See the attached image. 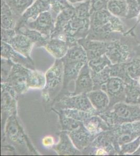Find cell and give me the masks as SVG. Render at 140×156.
Listing matches in <instances>:
<instances>
[{
    "label": "cell",
    "instance_id": "obj_1",
    "mask_svg": "<svg viewBox=\"0 0 140 156\" xmlns=\"http://www.w3.org/2000/svg\"><path fill=\"white\" fill-rule=\"evenodd\" d=\"M111 126L140 121V106L121 101L112 106V110L102 115Z\"/></svg>",
    "mask_w": 140,
    "mask_h": 156
},
{
    "label": "cell",
    "instance_id": "obj_2",
    "mask_svg": "<svg viewBox=\"0 0 140 156\" xmlns=\"http://www.w3.org/2000/svg\"><path fill=\"white\" fill-rule=\"evenodd\" d=\"M110 135L115 148H118L120 151L122 146L140 137V121L114 126Z\"/></svg>",
    "mask_w": 140,
    "mask_h": 156
},
{
    "label": "cell",
    "instance_id": "obj_3",
    "mask_svg": "<svg viewBox=\"0 0 140 156\" xmlns=\"http://www.w3.org/2000/svg\"><path fill=\"white\" fill-rule=\"evenodd\" d=\"M126 84L121 78L110 76L106 83L101 87L100 90L105 91L110 99L109 107L121 101H125Z\"/></svg>",
    "mask_w": 140,
    "mask_h": 156
},
{
    "label": "cell",
    "instance_id": "obj_4",
    "mask_svg": "<svg viewBox=\"0 0 140 156\" xmlns=\"http://www.w3.org/2000/svg\"><path fill=\"white\" fill-rule=\"evenodd\" d=\"M24 67L21 64L14 65L6 79V81L17 93H22L28 87L27 81L31 71Z\"/></svg>",
    "mask_w": 140,
    "mask_h": 156
},
{
    "label": "cell",
    "instance_id": "obj_5",
    "mask_svg": "<svg viewBox=\"0 0 140 156\" xmlns=\"http://www.w3.org/2000/svg\"><path fill=\"white\" fill-rule=\"evenodd\" d=\"M90 28V18L81 19L75 16L64 27L63 32L66 37L78 40L85 38Z\"/></svg>",
    "mask_w": 140,
    "mask_h": 156
},
{
    "label": "cell",
    "instance_id": "obj_6",
    "mask_svg": "<svg viewBox=\"0 0 140 156\" xmlns=\"http://www.w3.org/2000/svg\"><path fill=\"white\" fill-rule=\"evenodd\" d=\"M56 107L63 109H78L94 114L96 112L86 94H80L69 98H63L57 104Z\"/></svg>",
    "mask_w": 140,
    "mask_h": 156
},
{
    "label": "cell",
    "instance_id": "obj_7",
    "mask_svg": "<svg viewBox=\"0 0 140 156\" xmlns=\"http://www.w3.org/2000/svg\"><path fill=\"white\" fill-rule=\"evenodd\" d=\"M55 20L51 12L47 11L43 12L33 21L27 23L26 26L28 28L39 31L45 36H51L55 29Z\"/></svg>",
    "mask_w": 140,
    "mask_h": 156
},
{
    "label": "cell",
    "instance_id": "obj_8",
    "mask_svg": "<svg viewBox=\"0 0 140 156\" xmlns=\"http://www.w3.org/2000/svg\"><path fill=\"white\" fill-rule=\"evenodd\" d=\"M64 78V65L61 60H57L55 64L46 75L45 90L49 92L56 91L60 87Z\"/></svg>",
    "mask_w": 140,
    "mask_h": 156
},
{
    "label": "cell",
    "instance_id": "obj_9",
    "mask_svg": "<svg viewBox=\"0 0 140 156\" xmlns=\"http://www.w3.org/2000/svg\"><path fill=\"white\" fill-rule=\"evenodd\" d=\"M94 84L91 76V70L88 62L85 64L80 71L76 79L75 89L71 96L82 94H87L93 90Z\"/></svg>",
    "mask_w": 140,
    "mask_h": 156
},
{
    "label": "cell",
    "instance_id": "obj_10",
    "mask_svg": "<svg viewBox=\"0 0 140 156\" xmlns=\"http://www.w3.org/2000/svg\"><path fill=\"white\" fill-rule=\"evenodd\" d=\"M50 0H36L23 14L20 25L30 20L33 21L40 14L50 10Z\"/></svg>",
    "mask_w": 140,
    "mask_h": 156
},
{
    "label": "cell",
    "instance_id": "obj_11",
    "mask_svg": "<svg viewBox=\"0 0 140 156\" xmlns=\"http://www.w3.org/2000/svg\"><path fill=\"white\" fill-rule=\"evenodd\" d=\"M86 95L96 111L103 112L109 107V98L108 94L102 90H92L87 93Z\"/></svg>",
    "mask_w": 140,
    "mask_h": 156
},
{
    "label": "cell",
    "instance_id": "obj_12",
    "mask_svg": "<svg viewBox=\"0 0 140 156\" xmlns=\"http://www.w3.org/2000/svg\"><path fill=\"white\" fill-rule=\"evenodd\" d=\"M8 43L15 51L26 57H28L33 42L25 35L17 34Z\"/></svg>",
    "mask_w": 140,
    "mask_h": 156
},
{
    "label": "cell",
    "instance_id": "obj_13",
    "mask_svg": "<svg viewBox=\"0 0 140 156\" xmlns=\"http://www.w3.org/2000/svg\"><path fill=\"white\" fill-rule=\"evenodd\" d=\"M64 65L63 87H66L69 82L76 80L80 71L85 65L81 62H62Z\"/></svg>",
    "mask_w": 140,
    "mask_h": 156
},
{
    "label": "cell",
    "instance_id": "obj_14",
    "mask_svg": "<svg viewBox=\"0 0 140 156\" xmlns=\"http://www.w3.org/2000/svg\"><path fill=\"white\" fill-rule=\"evenodd\" d=\"M69 45L66 41L54 37L48 41L46 48L48 51L57 58H62L67 53Z\"/></svg>",
    "mask_w": 140,
    "mask_h": 156
},
{
    "label": "cell",
    "instance_id": "obj_15",
    "mask_svg": "<svg viewBox=\"0 0 140 156\" xmlns=\"http://www.w3.org/2000/svg\"><path fill=\"white\" fill-rule=\"evenodd\" d=\"M1 56L3 58L12 59L15 62L23 65L25 67H31L30 62L23 57V55L17 53L14 48L7 43L1 42Z\"/></svg>",
    "mask_w": 140,
    "mask_h": 156
},
{
    "label": "cell",
    "instance_id": "obj_16",
    "mask_svg": "<svg viewBox=\"0 0 140 156\" xmlns=\"http://www.w3.org/2000/svg\"><path fill=\"white\" fill-rule=\"evenodd\" d=\"M91 133L85 127H83L71 132L69 136L75 147L78 149H82L91 142L92 139Z\"/></svg>",
    "mask_w": 140,
    "mask_h": 156
},
{
    "label": "cell",
    "instance_id": "obj_17",
    "mask_svg": "<svg viewBox=\"0 0 140 156\" xmlns=\"http://www.w3.org/2000/svg\"><path fill=\"white\" fill-rule=\"evenodd\" d=\"M61 60L62 62H81L85 64L89 60L86 51L78 43L70 47L67 53Z\"/></svg>",
    "mask_w": 140,
    "mask_h": 156
},
{
    "label": "cell",
    "instance_id": "obj_18",
    "mask_svg": "<svg viewBox=\"0 0 140 156\" xmlns=\"http://www.w3.org/2000/svg\"><path fill=\"white\" fill-rule=\"evenodd\" d=\"M13 13L5 1L2 0L1 27L4 29H13L15 26Z\"/></svg>",
    "mask_w": 140,
    "mask_h": 156
},
{
    "label": "cell",
    "instance_id": "obj_19",
    "mask_svg": "<svg viewBox=\"0 0 140 156\" xmlns=\"http://www.w3.org/2000/svg\"><path fill=\"white\" fill-rule=\"evenodd\" d=\"M34 0H5L15 16H21L32 5Z\"/></svg>",
    "mask_w": 140,
    "mask_h": 156
},
{
    "label": "cell",
    "instance_id": "obj_20",
    "mask_svg": "<svg viewBox=\"0 0 140 156\" xmlns=\"http://www.w3.org/2000/svg\"><path fill=\"white\" fill-rule=\"evenodd\" d=\"M17 31L18 34H22L26 36L33 42H39L46 45L48 42V41H47L46 36H44L38 31L28 28L25 25L17 26Z\"/></svg>",
    "mask_w": 140,
    "mask_h": 156
},
{
    "label": "cell",
    "instance_id": "obj_21",
    "mask_svg": "<svg viewBox=\"0 0 140 156\" xmlns=\"http://www.w3.org/2000/svg\"><path fill=\"white\" fill-rule=\"evenodd\" d=\"M124 67L126 77L125 83H128L131 80H136L140 77V60H134L128 64H123Z\"/></svg>",
    "mask_w": 140,
    "mask_h": 156
},
{
    "label": "cell",
    "instance_id": "obj_22",
    "mask_svg": "<svg viewBox=\"0 0 140 156\" xmlns=\"http://www.w3.org/2000/svg\"><path fill=\"white\" fill-rule=\"evenodd\" d=\"M84 121V127L89 132H97L100 129H108V125L97 116H91Z\"/></svg>",
    "mask_w": 140,
    "mask_h": 156
},
{
    "label": "cell",
    "instance_id": "obj_23",
    "mask_svg": "<svg viewBox=\"0 0 140 156\" xmlns=\"http://www.w3.org/2000/svg\"><path fill=\"white\" fill-rule=\"evenodd\" d=\"M110 60L104 54L100 57L89 60L88 65L91 71L98 73L107 66H110Z\"/></svg>",
    "mask_w": 140,
    "mask_h": 156
},
{
    "label": "cell",
    "instance_id": "obj_24",
    "mask_svg": "<svg viewBox=\"0 0 140 156\" xmlns=\"http://www.w3.org/2000/svg\"><path fill=\"white\" fill-rule=\"evenodd\" d=\"M60 115L61 122L63 130L72 132L84 127L83 124L80 121L76 120L73 118L66 117L62 114H61Z\"/></svg>",
    "mask_w": 140,
    "mask_h": 156
},
{
    "label": "cell",
    "instance_id": "obj_25",
    "mask_svg": "<svg viewBox=\"0 0 140 156\" xmlns=\"http://www.w3.org/2000/svg\"><path fill=\"white\" fill-rule=\"evenodd\" d=\"M46 83L44 74L37 71H31L28 79V87L32 88H42Z\"/></svg>",
    "mask_w": 140,
    "mask_h": 156
},
{
    "label": "cell",
    "instance_id": "obj_26",
    "mask_svg": "<svg viewBox=\"0 0 140 156\" xmlns=\"http://www.w3.org/2000/svg\"><path fill=\"white\" fill-rule=\"evenodd\" d=\"M57 149L61 154H72L77 153L72 143L66 134L61 136V141L57 146Z\"/></svg>",
    "mask_w": 140,
    "mask_h": 156
},
{
    "label": "cell",
    "instance_id": "obj_27",
    "mask_svg": "<svg viewBox=\"0 0 140 156\" xmlns=\"http://www.w3.org/2000/svg\"><path fill=\"white\" fill-rule=\"evenodd\" d=\"M61 114L64 115L66 117H70L71 118L80 121H84L86 119L92 116L93 113L89 112H84L82 110L78 109H66L62 110Z\"/></svg>",
    "mask_w": 140,
    "mask_h": 156
},
{
    "label": "cell",
    "instance_id": "obj_28",
    "mask_svg": "<svg viewBox=\"0 0 140 156\" xmlns=\"http://www.w3.org/2000/svg\"><path fill=\"white\" fill-rule=\"evenodd\" d=\"M51 13L55 20L63 9L71 5L66 0H50Z\"/></svg>",
    "mask_w": 140,
    "mask_h": 156
},
{
    "label": "cell",
    "instance_id": "obj_29",
    "mask_svg": "<svg viewBox=\"0 0 140 156\" xmlns=\"http://www.w3.org/2000/svg\"><path fill=\"white\" fill-rule=\"evenodd\" d=\"M75 16L81 19L90 18L91 1L88 0L84 3L78 4L75 6Z\"/></svg>",
    "mask_w": 140,
    "mask_h": 156
},
{
    "label": "cell",
    "instance_id": "obj_30",
    "mask_svg": "<svg viewBox=\"0 0 140 156\" xmlns=\"http://www.w3.org/2000/svg\"><path fill=\"white\" fill-rule=\"evenodd\" d=\"M140 146V137L132 142L125 144L120 147L121 154H132L137 151Z\"/></svg>",
    "mask_w": 140,
    "mask_h": 156
},
{
    "label": "cell",
    "instance_id": "obj_31",
    "mask_svg": "<svg viewBox=\"0 0 140 156\" xmlns=\"http://www.w3.org/2000/svg\"><path fill=\"white\" fill-rule=\"evenodd\" d=\"M105 0H92L91 1V15L94 12L97 11L103 10L105 7Z\"/></svg>",
    "mask_w": 140,
    "mask_h": 156
},
{
    "label": "cell",
    "instance_id": "obj_32",
    "mask_svg": "<svg viewBox=\"0 0 140 156\" xmlns=\"http://www.w3.org/2000/svg\"><path fill=\"white\" fill-rule=\"evenodd\" d=\"M15 34H16L15 31L13 29H2V30H1L2 41L8 43L11 39L14 37Z\"/></svg>",
    "mask_w": 140,
    "mask_h": 156
},
{
    "label": "cell",
    "instance_id": "obj_33",
    "mask_svg": "<svg viewBox=\"0 0 140 156\" xmlns=\"http://www.w3.org/2000/svg\"><path fill=\"white\" fill-rule=\"evenodd\" d=\"M120 4V2L115 1H110L108 4V9L114 14H120L122 11Z\"/></svg>",
    "mask_w": 140,
    "mask_h": 156
},
{
    "label": "cell",
    "instance_id": "obj_34",
    "mask_svg": "<svg viewBox=\"0 0 140 156\" xmlns=\"http://www.w3.org/2000/svg\"><path fill=\"white\" fill-rule=\"evenodd\" d=\"M67 1L70 2L71 3L75 4L80 3V2H83V1H85L86 0H67Z\"/></svg>",
    "mask_w": 140,
    "mask_h": 156
},
{
    "label": "cell",
    "instance_id": "obj_35",
    "mask_svg": "<svg viewBox=\"0 0 140 156\" xmlns=\"http://www.w3.org/2000/svg\"><path fill=\"white\" fill-rule=\"evenodd\" d=\"M138 104L139 106H140V98H138Z\"/></svg>",
    "mask_w": 140,
    "mask_h": 156
},
{
    "label": "cell",
    "instance_id": "obj_36",
    "mask_svg": "<svg viewBox=\"0 0 140 156\" xmlns=\"http://www.w3.org/2000/svg\"><path fill=\"white\" fill-rule=\"evenodd\" d=\"M2 1H4V0H2Z\"/></svg>",
    "mask_w": 140,
    "mask_h": 156
}]
</instances>
